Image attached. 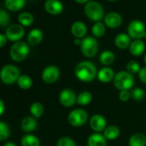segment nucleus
<instances>
[{
	"label": "nucleus",
	"mask_w": 146,
	"mask_h": 146,
	"mask_svg": "<svg viewBox=\"0 0 146 146\" xmlns=\"http://www.w3.org/2000/svg\"><path fill=\"white\" fill-rule=\"evenodd\" d=\"M60 77V70L56 65H48L42 70L41 78L46 84H52L56 83Z\"/></svg>",
	"instance_id": "obj_9"
},
{
	"label": "nucleus",
	"mask_w": 146,
	"mask_h": 146,
	"mask_svg": "<svg viewBox=\"0 0 146 146\" xmlns=\"http://www.w3.org/2000/svg\"><path fill=\"white\" fill-rule=\"evenodd\" d=\"M57 146H77V143L70 137H62L58 140Z\"/></svg>",
	"instance_id": "obj_36"
},
{
	"label": "nucleus",
	"mask_w": 146,
	"mask_h": 146,
	"mask_svg": "<svg viewBox=\"0 0 146 146\" xmlns=\"http://www.w3.org/2000/svg\"><path fill=\"white\" fill-rule=\"evenodd\" d=\"M145 97V92L141 88H135L131 91V98L136 102H140Z\"/></svg>",
	"instance_id": "obj_33"
},
{
	"label": "nucleus",
	"mask_w": 146,
	"mask_h": 146,
	"mask_svg": "<svg viewBox=\"0 0 146 146\" xmlns=\"http://www.w3.org/2000/svg\"><path fill=\"white\" fill-rule=\"evenodd\" d=\"M92 102V94L89 91H83L78 94L77 103L80 106H87Z\"/></svg>",
	"instance_id": "obj_30"
},
{
	"label": "nucleus",
	"mask_w": 146,
	"mask_h": 146,
	"mask_svg": "<svg viewBox=\"0 0 146 146\" xmlns=\"http://www.w3.org/2000/svg\"><path fill=\"white\" fill-rule=\"evenodd\" d=\"M144 50H145V44L143 41V40H135L131 43L129 46V51L131 54L135 57H138L142 55Z\"/></svg>",
	"instance_id": "obj_19"
},
{
	"label": "nucleus",
	"mask_w": 146,
	"mask_h": 146,
	"mask_svg": "<svg viewBox=\"0 0 146 146\" xmlns=\"http://www.w3.org/2000/svg\"><path fill=\"white\" fill-rule=\"evenodd\" d=\"M108 1H110V2H115V1H117V0H108Z\"/></svg>",
	"instance_id": "obj_45"
},
{
	"label": "nucleus",
	"mask_w": 146,
	"mask_h": 146,
	"mask_svg": "<svg viewBox=\"0 0 146 146\" xmlns=\"http://www.w3.org/2000/svg\"><path fill=\"white\" fill-rule=\"evenodd\" d=\"M119 133H120L119 128L117 125H111L106 127V129L104 130L103 136L107 140H115L119 136Z\"/></svg>",
	"instance_id": "obj_24"
},
{
	"label": "nucleus",
	"mask_w": 146,
	"mask_h": 146,
	"mask_svg": "<svg viewBox=\"0 0 146 146\" xmlns=\"http://www.w3.org/2000/svg\"><path fill=\"white\" fill-rule=\"evenodd\" d=\"M104 24L109 29H117L122 24V17L117 12H110L105 16Z\"/></svg>",
	"instance_id": "obj_14"
},
{
	"label": "nucleus",
	"mask_w": 146,
	"mask_h": 146,
	"mask_svg": "<svg viewBox=\"0 0 146 146\" xmlns=\"http://www.w3.org/2000/svg\"><path fill=\"white\" fill-rule=\"evenodd\" d=\"M80 49L82 53L86 58H93L98 52V49H99L98 41L93 36H87L82 40Z\"/></svg>",
	"instance_id": "obj_6"
},
{
	"label": "nucleus",
	"mask_w": 146,
	"mask_h": 146,
	"mask_svg": "<svg viewBox=\"0 0 146 146\" xmlns=\"http://www.w3.org/2000/svg\"><path fill=\"white\" fill-rule=\"evenodd\" d=\"M126 70H127V71L131 73V74H137V73H138L140 71L141 67H140L139 64L137 61L130 60L126 64Z\"/></svg>",
	"instance_id": "obj_35"
},
{
	"label": "nucleus",
	"mask_w": 146,
	"mask_h": 146,
	"mask_svg": "<svg viewBox=\"0 0 146 146\" xmlns=\"http://www.w3.org/2000/svg\"><path fill=\"white\" fill-rule=\"evenodd\" d=\"M82 40H83V39H82ZM82 40H81V39H75V40H74V44H75V45H78V46H81Z\"/></svg>",
	"instance_id": "obj_43"
},
{
	"label": "nucleus",
	"mask_w": 146,
	"mask_h": 146,
	"mask_svg": "<svg viewBox=\"0 0 146 146\" xmlns=\"http://www.w3.org/2000/svg\"><path fill=\"white\" fill-rule=\"evenodd\" d=\"M114 76H115V74H114L113 69L108 66H105V67L102 68L101 70H98V73H97L98 80L103 84H108V83L111 82L112 80H113Z\"/></svg>",
	"instance_id": "obj_17"
},
{
	"label": "nucleus",
	"mask_w": 146,
	"mask_h": 146,
	"mask_svg": "<svg viewBox=\"0 0 146 146\" xmlns=\"http://www.w3.org/2000/svg\"><path fill=\"white\" fill-rule=\"evenodd\" d=\"M7 41H8V39H7L6 35L4 34H0V48L5 46L6 45Z\"/></svg>",
	"instance_id": "obj_39"
},
{
	"label": "nucleus",
	"mask_w": 146,
	"mask_h": 146,
	"mask_svg": "<svg viewBox=\"0 0 146 146\" xmlns=\"http://www.w3.org/2000/svg\"><path fill=\"white\" fill-rule=\"evenodd\" d=\"M17 84L18 85V87L23 90H29L32 85H33V80L32 78L29 76V75H25V74H21V76L19 77Z\"/></svg>",
	"instance_id": "obj_27"
},
{
	"label": "nucleus",
	"mask_w": 146,
	"mask_h": 146,
	"mask_svg": "<svg viewBox=\"0 0 146 146\" xmlns=\"http://www.w3.org/2000/svg\"><path fill=\"white\" fill-rule=\"evenodd\" d=\"M26 3V0H5V4L7 10L11 11H18L22 10Z\"/></svg>",
	"instance_id": "obj_25"
},
{
	"label": "nucleus",
	"mask_w": 146,
	"mask_h": 146,
	"mask_svg": "<svg viewBox=\"0 0 146 146\" xmlns=\"http://www.w3.org/2000/svg\"><path fill=\"white\" fill-rule=\"evenodd\" d=\"M91 32H92L93 35L96 38L102 37L106 33V26L104 23H102L101 22L96 23L91 29Z\"/></svg>",
	"instance_id": "obj_32"
},
{
	"label": "nucleus",
	"mask_w": 146,
	"mask_h": 146,
	"mask_svg": "<svg viewBox=\"0 0 146 146\" xmlns=\"http://www.w3.org/2000/svg\"><path fill=\"white\" fill-rule=\"evenodd\" d=\"M77 95L76 93L70 89H64L63 90L58 96L59 102L62 106L65 108H70L74 106L77 102Z\"/></svg>",
	"instance_id": "obj_11"
},
{
	"label": "nucleus",
	"mask_w": 146,
	"mask_h": 146,
	"mask_svg": "<svg viewBox=\"0 0 146 146\" xmlns=\"http://www.w3.org/2000/svg\"><path fill=\"white\" fill-rule=\"evenodd\" d=\"M22 146H40V141L34 134L27 133L21 138Z\"/></svg>",
	"instance_id": "obj_22"
},
{
	"label": "nucleus",
	"mask_w": 146,
	"mask_h": 146,
	"mask_svg": "<svg viewBox=\"0 0 146 146\" xmlns=\"http://www.w3.org/2000/svg\"><path fill=\"white\" fill-rule=\"evenodd\" d=\"M90 128L96 132H102L107 127V120L105 117L102 114H94L90 120Z\"/></svg>",
	"instance_id": "obj_12"
},
{
	"label": "nucleus",
	"mask_w": 146,
	"mask_h": 146,
	"mask_svg": "<svg viewBox=\"0 0 146 146\" xmlns=\"http://www.w3.org/2000/svg\"><path fill=\"white\" fill-rule=\"evenodd\" d=\"M87 144L88 146H107V139L102 134L96 132L89 137Z\"/></svg>",
	"instance_id": "obj_20"
},
{
	"label": "nucleus",
	"mask_w": 146,
	"mask_h": 146,
	"mask_svg": "<svg viewBox=\"0 0 146 146\" xmlns=\"http://www.w3.org/2000/svg\"><path fill=\"white\" fill-rule=\"evenodd\" d=\"M119 98L121 102H127L131 98V92L129 90H121L119 94Z\"/></svg>",
	"instance_id": "obj_37"
},
{
	"label": "nucleus",
	"mask_w": 146,
	"mask_h": 146,
	"mask_svg": "<svg viewBox=\"0 0 146 146\" xmlns=\"http://www.w3.org/2000/svg\"><path fill=\"white\" fill-rule=\"evenodd\" d=\"M27 40L30 46H37L43 40V32L39 29H34L29 33Z\"/></svg>",
	"instance_id": "obj_18"
},
{
	"label": "nucleus",
	"mask_w": 146,
	"mask_h": 146,
	"mask_svg": "<svg viewBox=\"0 0 146 146\" xmlns=\"http://www.w3.org/2000/svg\"><path fill=\"white\" fill-rule=\"evenodd\" d=\"M44 8L51 15H59L64 11V5L59 0H46Z\"/></svg>",
	"instance_id": "obj_13"
},
{
	"label": "nucleus",
	"mask_w": 146,
	"mask_h": 146,
	"mask_svg": "<svg viewBox=\"0 0 146 146\" xmlns=\"http://www.w3.org/2000/svg\"><path fill=\"white\" fill-rule=\"evenodd\" d=\"M20 76V69L15 64H6L0 70V80L5 85L17 84Z\"/></svg>",
	"instance_id": "obj_2"
},
{
	"label": "nucleus",
	"mask_w": 146,
	"mask_h": 146,
	"mask_svg": "<svg viewBox=\"0 0 146 146\" xmlns=\"http://www.w3.org/2000/svg\"><path fill=\"white\" fill-rule=\"evenodd\" d=\"M75 1L77 2V3H78V4H87V3H89L90 0H75Z\"/></svg>",
	"instance_id": "obj_42"
},
{
	"label": "nucleus",
	"mask_w": 146,
	"mask_h": 146,
	"mask_svg": "<svg viewBox=\"0 0 146 146\" xmlns=\"http://www.w3.org/2000/svg\"><path fill=\"white\" fill-rule=\"evenodd\" d=\"M11 17L9 13L5 10H0V28L7 27L10 24Z\"/></svg>",
	"instance_id": "obj_34"
},
{
	"label": "nucleus",
	"mask_w": 146,
	"mask_h": 146,
	"mask_svg": "<svg viewBox=\"0 0 146 146\" xmlns=\"http://www.w3.org/2000/svg\"><path fill=\"white\" fill-rule=\"evenodd\" d=\"M38 125L37 119L33 116H26L21 121V128L26 133H31L36 130Z\"/></svg>",
	"instance_id": "obj_16"
},
{
	"label": "nucleus",
	"mask_w": 146,
	"mask_h": 146,
	"mask_svg": "<svg viewBox=\"0 0 146 146\" xmlns=\"http://www.w3.org/2000/svg\"><path fill=\"white\" fill-rule=\"evenodd\" d=\"M113 85L119 90H130L135 84L134 77L127 70H122L115 74L113 80Z\"/></svg>",
	"instance_id": "obj_3"
},
{
	"label": "nucleus",
	"mask_w": 146,
	"mask_h": 146,
	"mask_svg": "<svg viewBox=\"0 0 146 146\" xmlns=\"http://www.w3.org/2000/svg\"><path fill=\"white\" fill-rule=\"evenodd\" d=\"M70 31H71L72 35L74 36L76 39H81L82 40V39L85 38V35L87 34L88 29H87V27H86L84 23L78 21V22H75L71 25Z\"/></svg>",
	"instance_id": "obj_15"
},
{
	"label": "nucleus",
	"mask_w": 146,
	"mask_h": 146,
	"mask_svg": "<svg viewBox=\"0 0 146 146\" xmlns=\"http://www.w3.org/2000/svg\"><path fill=\"white\" fill-rule=\"evenodd\" d=\"M29 111H30L31 116H33L35 119H39L44 113V106L40 102H35L31 104L29 108Z\"/></svg>",
	"instance_id": "obj_28"
},
{
	"label": "nucleus",
	"mask_w": 146,
	"mask_h": 146,
	"mask_svg": "<svg viewBox=\"0 0 146 146\" xmlns=\"http://www.w3.org/2000/svg\"><path fill=\"white\" fill-rule=\"evenodd\" d=\"M5 103L2 99H0V116L5 113Z\"/></svg>",
	"instance_id": "obj_40"
},
{
	"label": "nucleus",
	"mask_w": 146,
	"mask_h": 146,
	"mask_svg": "<svg viewBox=\"0 0 146 146\" xmlns=\"http://www.w3.org/2000/svg\"><path fill=\"white\" fill-rule=\"evenodd\" d=\"M143 61H144V63H145V64H146V53H145V55H144V57H143Z\"/></svg>",
	"instance_id": "obj_44"
},
{
	"label": "nucleus",
	"mask_w": 146,
	"mask_h": 146,
	"mask_svg": "<svg viewBox=\"0 0 146 146\" xmlns=\"http://www.w3.org/2000/svg\"><path fill=\"white\" fill-rule=\"evenodd\" d=\"M114 61H115V55L111 51L108 50L104 51L100 55V62L105 66L109 67V65L113 64Z\"/></svg>",
	"instance_id": "obj_26"
},
{
	"label": "nucleus",
	"mask_w": 146,
	"mask_h": 146,
	"mask_svg": "<svg viewBox=\"0 0 146 146\" xmlns=\"http://www.w3.org/2000/svg\"><path fill=\"white\" fill-rule=\"evenodd\" d=\"M129 146H146V136L143 133H134L128 141Z\"/></svg>",
	"instance_id": "obj_23"
},
{
	"label": "nucleus",
	"mask_w": 146,
	"mask_h": 146,
	"mask_svg": "<svg viewBox=\"0 0 146 146\" xmlns=\"http://www.w3.org/2000/svg\"><path fill=\"white\" fill-rule=\"evenodd\" d=\"M84 12L87 17L96 23L104 19L105 11L102 5L96 1H90L84 6Z\"/></svg>",
	"instance_id": "obj_5"
},
{
	"label": "nucleus",
	"mask_w": 146,
	"mask_h": 146,
	"mask_svg": "<svg viewBox=\"0 0 146 146\" xmlns=\"http://www.w3.org/2000/svg\"><path fill=\"white\" fill-rule=\"evenodd\" d=\"M30 52L28 43L20 40L15 42L10 48V57L15 62H22L27 58Z\"/></svg>",
	"instance_id": "obj_4"
},
{
	"label": "nucleus",
	"mask_w": 146,
	"mask_h": 146,
	"mask_svg": "<svg viewBox=\"0 0 146 146\" xmlns=\"http://www.w3.org/2000/svg\"><path fill=\"white\" fill-rule=\"evenodd\" d=\"M18 22L23 27H29L34 23V16L29 12H22L18 16Z\"/></svg>",
	"instance_id": "obj_29"
},
{
	"label": "nucleus",
	"mask_w": 146,
	"mask_h": 146,
	"mask_svg": "<svg viewBox=\"0 0 146 146\" xmlns=\"http://www.w3.org/2000/svg\"><path fill=\"white\" fill-rule=\"evenodd\" d=\"M24 35H25V29L23 26L17 23L9 25L5 31V35L8 40L13 41L14 43L20 41L23 38Z\"/></svg>",
	"instance_id": "obj_10"
},
{
	"label": "nucleus",
	"mask_w": 146,
	"mask_h": 146,
	"mask_svg": "<svg viewBox=\"0 0 146 146\" xmlns=\"http://www.w3.org/2000/svg\"><path fill=\"white\" fill-rule=\"evenodd\" d=\"M3 146H17L14 142H11V141H9V142H6Z\"/></svg>",
	"instance_id": "obj_41"
},
{
	"label": "nucleus",
	"mask_w": 146,
	"mask_h": 146,
	"mask_svg": "<svg viewBox=\"0 0 146 146\" xmlns=\"http://www.w3.org/2000/svg\"><path fill=\"white\" fill-rule=\"evenodd\" d=\"M97 73L98 71L96 64L88 60L79 62L75 68L76 78L84 83L92 82L97 78Z\"/></svg>",
	"instance_id": "obj_1"
},
{
	"label": "nucleus",
	"mask_w": 146,
	"mask_h": 146,
	"mask_svg": "<svg viewBox=\"0 0 146 146\" xmlns=\"http://www.w3.org/2000/svg\"><path fill=\"white\" fill-rule=\"evenodd\" d=\"M128 35L135 40H142L146 38V27L144 23L139 20L131 21L127 28Z\"/></svg>",
	"instance_id": "obj_7"
},
{
	"label": "nucleus",
	"mask_w": 146,
	"mask_h": 146,
	"mask_svg": "<svg viewBox=\"0 0 146 146\" xmlns=\"http://www.w3.org/2000/svg\"><path fill=\"white\" fill-rule=\"evenodd\" d=\"M88 113L84 109L77 108L68 114V122L74 127H80L85 125L88 121Z\"/></svg>",
	"instance_id": "obj_8"
},
{
	"label": "nucleus",
	"mask_w": 146,
	"mask_h": 146,
	"mask_svg": "<svg viewBox=\"0 0 146 146\" xmlns=\"http://www.w3.org/2000/svg\"><path fill=\"white\" fill-rule=\"evenodd\" d=\"M11 134V130L10 125L5 122L0 120V142L7 140Z\"/></svg>",
	"instance_id": "obj_31"
},
{
	"label": "nucleus",
	"mask_w": 146,
	"mask_h": 146,
	"mask_svg": "<svg viewBox=\"0 0 146 146\" xmlns=\"http://www.w3.org/2000/svg\"><path fill=\"white\" fill-rule=\"evenodd\" d=\"M131 37L124 33L119 34L118 35H116L115 39H114V44L115 46L123 50V49H126L130 46L131 45Z\"/></svg>",
	"instance_id": "obj_21"
},
{
	"label": "nucleus",
	"mask_w": 146,
	"mask_h": 146,
	"mask_svg": "<svg viewBox=\"0 0 146 146\" xmlns=\"http://www.w3.org/2000/svg\"><path fill=\"white\" fill-rule=\"evenodd\" d=\"M138 78L143 84H146V67L141 68L140 71L138 72Z\"/></svg>",
	"instance_id": "obj_38"
}]
</instances>
